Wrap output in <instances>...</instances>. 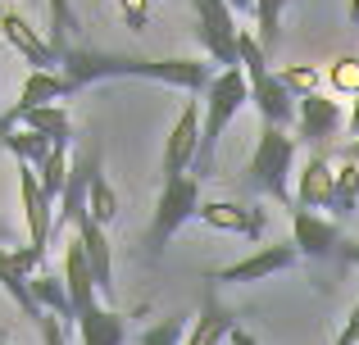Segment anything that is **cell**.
Listing matches in <instances>:
<instances>
[{"label":"cell","mask_w":359,"mask_h":345,"mask_svg":"<svg viewBox=\"0 0 359 345\" xmlns=\"http://www.w3.org/2000/svg\"><path fill=\"white\" fill-rule=\"evenodd\" d=\"M60 73L73 91L105 78H146V82H159V87H177L187 96H205L214 82L210 59H137V55H100V50H87V45H73L64 55Z\"/></svg>","instance_id":"cell-1"},{"label":"cell","mask_w":359,"mask_h":345,"mask_svg":"<svg viewBox=\"0 0 359 345\" xmlns=\"http://www.w3.org/2000/svg\"><path fill=\"white\" fill-rule=\"evenodd\" d=\"M237 55H241V69H245V82H250V100L259 109L264 127H282L287 132L296 123V96L287 91V82L269 69V50L259 45L255 32H241L237 36Z\"/></svg>","instance_id":"cell-2"},{"label":"cell","mask_w":359,"mask_h":345,"mask_svg":"<svg viewBox=\"0 0 359 345\" xmlns=\"http://www.w3.org/2000/svg\"><path fill=\"white\" fill-rule=\"evenodd\" d=\"M250 100V82H245V69H219L205 91V132H201V160H196L191 177H210L214 173V155H219V136L228 132V123L241 114V105Z\"/></svg>","instance_id":"cell-3"},{"label":"cell","mask_w":359,"mask_h":345,"mask_svg":"<svg viewBox=\"0 0 359 345\" xmlns=\"http://www.w3.org/2000/svg\"><path fill=\"white\" fill-rule=\"evenodd\" d=\"M296 136L282 132V127H264L259 141H255V155L245 164V186L250 191H264L269 200L296 209V191H291V169H296Z\"/></svg>","instance_id":"cell-4"},{"label":"cell","mask_w":359,"mask_h":345,"mask_svg":"<svg viewBox=\"0 0 359 345\" xmlns=\"http://www.w3.org/2000/svg\"><path fill=\"white\" fill-rule=\"evenodd\" d=\"M201 213V177H173V182L159 186V200H155V218H150V232H146V250L150 255H164L168 241L187 227V223Z\"/></svg>","instance_id":"cell-5"},{"label":"cell","mask_w":359,"mask_h":345,"mask_svg":"<svg viewBox=\"0 0 359 345\" xmlns=\"http://www.w3.org/2000/svg\"><path fill=\"white\" fill-rule=\"evenodd\" d=\"M191 14H196V36H201L205 55H210V64H219V69H237L241 55H237V18H232V5L228 0H191Z\"/></svg>","instance_id":"cell-6"},{"label":"cell","mask_w":359,"mask_h":345,"mask_svg":"<svg viewBox=\"0 0 359 345\" xmlns=\"http://www.w3.org/2000/svg\"><path fill=\"white\" fill-rule=\"evenodd\" d=\"M201 132H205V105L201 100H187L182 114H177V123H173V132H168V141H164V155H159V177H164V182L196 173Z\"/></svg>","instance_id":"cell-7"},{"label":"cell","mask_w":359,"mask_h":345,"mask_svg":"<svg viewBox=\"0 0 359 345\" xmlns=\"http://www.w3.org/2000/svg\"><path fill=\"white\" fill-rule=\"evenodd\" d=\"M18 200H23V223H27V246L32 250H50V232H55V204L46 200L41 177L36 169L18 164Z\"/></svg>","instance_id":"cell-8"},{"label":"cell","mask_w":359,"mask_h":345,"mask_svg":"<svg viewBox=\"0 0 359 345\" xmlns=\"http://www.w3.org/2000/svg\"><path fill=\"white\" fill-rule=\"evenodd\" d=\"M341 127H346V114H341L337 100H327V91H314V96L296 100V141L323 146V141H332Z\"/></svg>","instance_id":"cell-9"},{"label":"cell","mask_w":359,"mask_h":345,"mask_svg":"<svg viewBox=\"0 0 359 345\" xmlns=\"http://www.w3.org/2000/svg\"><path fill=\"white\" fill-rule=\"evenodd\" d=\"M64 96H73V87L64 82V73H60V69H32V73H27V82H23V91H18V100H14V109H5V114H0V136H5L9 127L18 123L27 109L60 105Z\"/></svg>","instance_id":"cell-10"},{"label":"cell","mask_w":359,"mask_h":345,"mask_svg":"<svg viewBox=\"0 0 359 345\" xmlns=\"http://www.w3.org/2000/svg\"><path fill=\"white\" fill-rule=\"evenodd\" d=\"M291 246L300 250V259H332L341 255V232L314 209H291Z\"/></svg>","instance_id":"cell-11"},{"label":"cell","mask_w":359,"mask_h":345,"mask_svg":"<svg viewBox=\"0 0 359 345\" xmlns=\"http://www.w3.org/2000/svg\"><path fill=\"white\" fill-rule=\"evenodd\" d=\"M296 259H300V250L291 246V241L287 246H264V250H255V255L237 259V264L210 273V282H264V277H273V273H287Z\"/></svg>","instance_id":"cell-12"},{"label":"cell","mask_w":359,"mask_h":345,"mask_svg":"<svg viewBox=\"0 0 359 345\" xmlns=\"http://www.w3.org/2000/svg\"><path fill=\"white\" fill-rule=\"evenodd\" d=\"M196 218L205 223L210 232H232V237H245V241H259L264 227H269V213L259 209V204H232V200H210L201 204V213Z\"/></svg>","instance_id":"cell-13"},{"label":"cell","mask_w":359,"mask_h":345,"mask_svg":"<svg viewBox=\"0 0 359 345\" xmlns=\"http://www.w3.org/2000/svg\"><path fill=\"white\" fill-rule=\"evenodd\" d=\"M0 36H5L27 64H36V69H60V64H64V55L50 45V36H41L23 14H18V9H5V14H0Z\"/></svg>","instance_id":"cell-14"},{"label":"cell","mask_w":359,"mask_h":345,"mask_svg":"<svg viewBox=\"0 0 359 345\" xmlns=\"http://www.w3.org/2000/svg\"><path fill=\"white\" fill-rule=\"evenodd\" d=\"M332 191H337V169L327 164V155H309L296 177V209H332Z\"/></svg>","instance_id":"cell-15"},{"label":"cell","mask_w":359,"mask_h":345,"mask_svg":"<svg viewBox=\"0 0 359 345\" xmlns=\"http://www.w3.org/2000/svg\"><path fill=\"white\" fill-rule=\"evenodd\" d=\"M64 282H69V300H73V309H78V314H87V309H96V304H100L96 273H91V264H87V250H82L78 232L69 237V250H64Z\"/></svg>","instance_id":"cell-16"},{"label":"cell","mask_w":359,"mask_h":345,"mask_svg":"<svg viewBox=\"0 0 359 345\" xmlns=\"http://www.w3.org/2000/svg\"><path fill=\"white\" fill-rule=\"evenodd\" d=\"M78 241H82V250H87L91 273H96V291L105 295V300H114V255H109V227L82 218L78 223Z\"/></svg>","instance_id":"cell-17"},{"label":"cell","mask_w":359,"mask_h":345,"mask_svg":"<svg viewBox=\"0 0 359 345\" xmlns=\"http://www.w3.org/2000/svg\"><path fill=\"white\" fill-rule=\"evenodd\" d=\"M96 155H91L87 164H78V169L69 173V182H64V195L60 204H55V227H69L78 232V223L87 218V195H91V173H96Z\"/></svg>","instance_id":"cell-18"},{"label":"cell","mask_w":359,"mask_h":345,"mask_svg":"<svg viewBox=\"0 0 359 345\" xmlns=\"http://www.w3.org/2000/svg\"><path fill=\"white\" fill-rule=\"evenodd\" d=\"M232 332H237L232 309L219 300V295H205V304H201V314L191 318V328H187V341H182V345H219V341H228Z\"/></svg>","instance_id":"cell-19"},{"label":"cell","mask_w":359,"mask_h":345,"mask_svg":"<svg viewBox=\"0 0 359 345\" xmlns=\"http://www.w3.org/2000/svg\"><path fill=\"white\" fill-rule=\"evenodd\" d=\"M78 341L82 345H123L128 341V318L105 309V304H96V309L78 314Z\"/></svg>","instance_id":"cell-20"},{"label":"cell","mask_w":359,"mask_h":345,"mask_svg":"<svg viewBox=\"0 0 359 345\" xmlns=\"http://www.w3.org/2000/svg\"><path fill=\"white\" fill-rule=\"evenodd\" d=\"M32 300H36V309L41 314H55L60 323H78V309H73V300H69V282L64 277H55V273H36L32 277Z\"/></svg>","instance_id":"cell-21"},{"label":"cell","mask_w":359,"mask_h":345,"mask_svg":"<svg viewBox=\"0 0 359 345\" xmlns=\"http://www.w3.org/2000/svg\"><path fill=\"white\" fill-rule=\"evenodd\" d=\"M14 127H27V132H41V136H50L55 146H69V136H73V114L64 105H41V109H27L23 118H18ZM9 127V132H14Z\"/></svg>","instance_id":"cell-22"},{"label":"cell","mask_w":359,"mask_h":345,"mask_svg":"<svg viewBox=\"0 0 359 345\" xmlns=\"http://www.w3.org/2000/svg\"><path fill=\"white\" fill-rule=\"evenodd\" d=\"M0 146H5V150L14 155L18 164H27V169H41V164L50 160V150H55L50 136L27 132V127H14V132H5V136H0Z\"/></svg>","instance_id":"cell-23"},{"label":"cell","mask_w":359,"mask_h":345,"mask_svg":"<svg viewBox=\"0 0 359 345\" xmlns=\"http://www.w3.org/2000/svg\"><path fill=\"white\" fill-rule=\"evenodd\" d=\"M296 5V0H255V36H259V45L264 50H273L278 45V36H282V14Z\"/></svg>","instance_id":"cell-24"},{"label":"cell","mask_w":359,"mask_h":345,"mask_svg":"<svg viewBox=\"0 0 359 345\" xmlns=\"http://www.w3.org/2000/svg\"><path fill=\"white\" fill-rule=\"evenodd\" d=\"M87 218L91 223H100V227H109V223L118 218V195H114V186L105 182V173H91V195H87Z\"/></svg>","instance_id":"cell-25"},{"label":"cell","mask_w":359,"mask_h":345,"mask_svg":"<svg viewBox=\"0 0 359 345\" xmlns=\"http://www.w3.org/2000/svg\"><path fill=\"white\" fill-rule=\"evenodd\" d=\"M69 146H55L50 150V160L36 169V177H41V191H46V200L50 204H60V195H64V182H69Z\"/></svg>","instance_id":"cell-26"},{"label":"cell","mask_w":359,"mask_h":345,"mask_svg":"<svg viewBox=\"0 0 359 345\" xmlns=\"http://www.w3.org/2000/svg\"><path fill=\"white\" fill-rule=\"evenodd\" d=\"M278 78L287 82V91L300 100V96H314V91H323L327 73L314 69V64H287V69H278Z\"/></svg>","instance_id":"cell-27"},{"label":"cell","mask_w":359,"mask_h":345,"mask_svg":"<svg viewBox=\"0 0 359 345\" xmlns=\"http://www.w3.org/2000/svg\"><path fill=\"white\" fill-rule=\"evenodd\" d=\"M355 204H359V164H341L337 169V191H332V213L351 218Z\"/></svg>","instance_id":"cell-28"},{"label":"cell","mask_w":359,"mask_h":345,"mask_svg":"<svg viewBox=\"0 0 359 345\" xmlns=\"http://www.w3.org/2000/svg\"><path fill=\"white\" fill-rule=\"evenodd\" d=\"M327 91L337 96H359V55H341L337 64H327Z\"/></svg>","instance_id":"cell-29"},{"label":"cell","mask_w":359,"mask_h":345,"mask_svg":"<svg viewBox=\"0 0 359 345\" xmlns=\"http://www.w3.org/2000/svg\"><path fill=\"white\" fill-rule=\"evenodd\" d=\"M46 9H50V45L60 55H69L73 45H69V32L78 27V18H73V5L69 0H46Z\"/></svg>","instance_id":"cell-30"},{"label":"cell","mask_w":359,"mask_h":345,"mask_svg":"<svg viewBox=\"0 0 359 345\" xmlns=\"http://www.w3.org/2000/svg\"><path fill=\"white\" fill-rule=\"evenodd\" d=\"M187 341V318L177 314V318H164V323H155V328H146L137 337V345H182Z\"/></svg>","instance_id":"cell-31"},{"label":"cell","mask_w":359,"mask_h":345,"mask_svg":"<svg viewBox=\"0 0 359 345\" xmlns=\"http://www.w3.org/2000/svg\"><path fill=\"white\" fill-rule=\"evenodd\" d=\"M118 9H123V23L132 32H146L150 27V0H118Z\"/></svg>","instance_id":"cell-32"},{"label":"cell","mask_w":359,"mask_h":345,"mask_svg":"<svg viewBox=\"0 0 359 345\" xmlns=\"http://www.w3.org/2000/svg\"><path fill=\"white\" fill-rule=\"evenodd\" d=\"M36 332H41V345H69V332H64V323L55 318V314H41V318H36Z\"/></svg>","instance_id":"cell-33"},{"label":"cell","mask_w":359,"mask_h":345,"mask_svg":"<svg viewBox=\"0 0 359 345\" xmlns=\"http://www.w3.org/2000/svg\"><path fill=\"white\" fill-rule=\"evenodd\" d=\"M346 132L359 141V96H355V105H351V118H346Z\"/></svg>","instance_id":"cell-34"},{"label":"cell","mask_w":359,"mask_h":345,"mask_svg":"<svg viewBox=\"0 0 359 345\" xmlns=\"http://www.w3.org/2000/svg\"><path fill=\"white\" fill-rule=\"evenodd\" d=\"M341 259H346V264H355V268H359V246H351V241H341Z\"/></svg>","instance_id":"cell-35"},{"label":"cell","mask_w":359,"mask_h":345,"mask_svg":"<svg viewBox=\"0 0 359 345\" xmlns=\"http://www.w3.org/2000/svg\"><path fill=\"white\" fill-rule=\"evenodd\" d=\"M228 345H259V341H255L250 332H241V328H237V332H232V337H228Z\"/></svg>","instance_id":"cell-36"},{"label":"cell","mask_w":359,"mask_h":345,"mask_svg":"<svg viewBox=\"0 0 359 345\" xmlns=\"http://www.w3.org/2000/svg\"><path fill=\"white\" fill-rule=\"evenodd\" d=\"M232 14H255V0H228Z\"/></svg>","instance_id":"cell-37"},{"label":"cell","mask_w":359,"mask_h":345,"mask_svg":"<svg viewBox=\"0 0 359 345\" xmlns=\"http://www.w3.org/2000/svg\"><path fill=\"white\" fill-rule=\"evenodd\" d=\"M0 246H14V232H9L5 223H0Z\"/></svg>","instance_id":"cell-38"},{"label":"cell","mask_w":359,"mask_h":345,"mask_svg":"<svg viewBox=\"0 0 359 345\" xmlns=\"http://www.w3.org/2000/svg\"><path fill=\"white\" fill-rule=\"evenodd\" d=\"M351 23L359 27V0H351Z\"/></svg>","instance_id":"cell-39"},{"label":"cell","mask_w":359,"mask_h":345,"mask_svg":"<svg viewBox=\"0 0 359 345\" xmlns=\"http://www.w3.org/2000/svg\"><path fill=\"white\" fill-rule=\"evenodd\" d=\"M0 345H5V341H0Z\"/></svg>","instance_id":"cell-40"}]
</instances>
